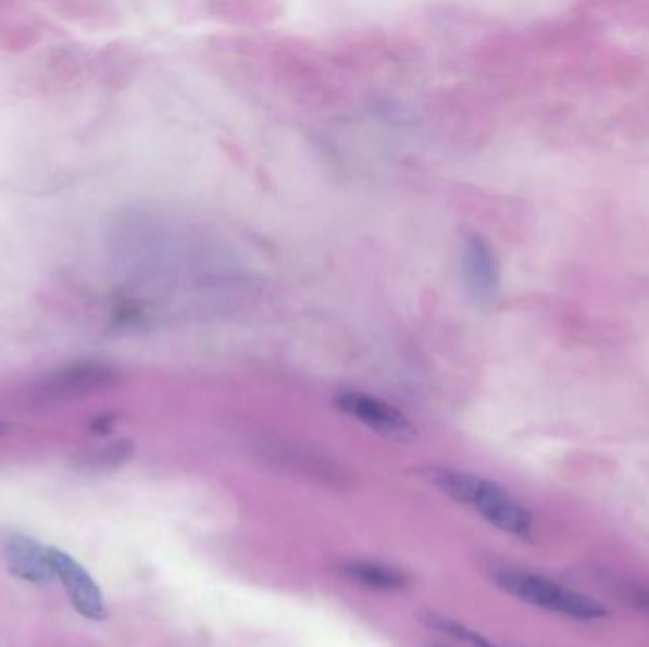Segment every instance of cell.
I'll list each match as a JSON object with an SVG mask.
<instances>
[{"label": "cell", "mask_w": 649, "mask_h": 647, "mask_svg": "<svg viewBox=\"0 0 649 647\" xmlns=\"http://www.w3.org/2000/svg\"><path fill=\"white\" fill-rule=\"evenodd\" d=\"M498 587L503 588L508 595L515 596L523 602L538 606L544 610L562 613L566 618L579 621H595L608 615L602 604L592 600L582 593H574L560 587L552 581L545 580L541 575L526 572H501L496 575Z\"/></svg>", "instance_id": "1"}, {"label": "cell", "mask_w": 649, "mask_h": 647, "mask_svg": "<svg viewBox=\"0 0 649 647\" xmlns=\"http://www.w3.org/2000/svg\"><path fill=\"white\" fill-rule=\"evenodd\" d=\"M462 282L471 304L477 308H490L500 297V261L490 241L480 234H471L463 241Z\"/></svg>", "instance_id": "2"}, {"label": "cell", "mask_w": 649, "mask_h": 647, "mask_svg": "<svg viewBox=\"0 0 649 647\" xmlns=\"http://www.w3.org/2000/svg\"><path fill=\"white\" fill-rule=\"evenodd\" d=\"M336 407L346 412L348 416L355 418L358 422L366 425L369 430L399 443H409L416 439V425L404 416L401 410L391 407L389 402L382 401L373 395L361 391H342L336 395Z\"/></svg>", "instance_id": "3"}, {"label": "cell", "mask_w": 649, "mask_h": 647, "mask_svg": "<svg viewBox=\"0 0 649 647\" xmlns=\"http://www.w3.org/2000/svg\"><path fill=\"white\" fill-rule=\"evenodd\" d=\"M55 577L63 583L68 600L83 618L90 621H103L107 618L105 600L99 590L98 583L90 573L84 570L80 562L68 557L67 552L60 549H48Z\"/></svg>", "instance_id": "4"}, {"label": "cell", "mask_w": 649, "mask_h": 647, "mask_svg": "<svg viewBox=\"0 0 649 647\" xmlns=\"http://www.w3.org/2000/svg\"><path fill=\"white\" fill-rule=\"evenodd\" d=\"M473 507L496 528L523 539L531 537L532 514L516 499L511 498L509 492L503 490L500 484L485 478Z\"/></svg>", "instance_id": "5"}, {"label": "cell", "mask_w": 649, "mask_h": 647, "mask_svg": "<svg viewBox=\"0 0 649 647\" xmlns=\"http://www.w3.org/2000/svg\"><path fill=\"white\" fill-rule=\"evenodd\" d=\"M2 557L8 572L33 585H50L55 580L48 547L23 534H12L2 542Z\"/></svg>", "instance_id": "6"}, {"label": "cell", "mask_w": 649, "mask_h": 647, "mask_svg": "<svg viewBox=\"0 0 649 647\" xmlns=\"http://www.w3.org/2000/svg\"><path fill=\"white\" fill-rule=\"evenodd\" d=\"M114 372L101 363H76V365L53 372L46 382V391L55 395H76L93 391L99 387L111 384Z\"/></svg>", "instance_id": "7"}, {"label": "cell", "mask_w": 649, "mask_h": 647, "mask_svg": "<svg viewBox=\"0 0 649 647\" xmlns=\"http://www.w3.org/2000/svg\"><path fill=\"white\" fill-rule=\"evenodd\" d=\"M342 573L351 581H358L361 585L376 590H401L409 583L403 572L374 562H350L342 565Z\"/></svg>", "instance_id": "8"}, {"label": "cell", "mask_w": 649, "mask_h": 647, "mask_svg": "<svg viewBox=\"0 0 649 647\" xmlns=\"http://www.w3.org/2000/svg\"><path fill=\"white\" fill-rule=\"evenodd\" d=\"M429 483L435 484L448 498L454 499L458 503L473 507V501L477 498L478 488L483 484V476L470 475L462 471H452V469H429L427 471Z\"/></svg>", "instance_id": "9"}, {"label": "cell", "mask_w": 649, "mask_h": 647, "mask_svg": "<svg viewBox=\"0 0 649 647\" xmlns=\"http://www.w3.org/2000/svg\"><path fill=\"white\" fill-rule=\"evenodd\" d=\"M419 619L420 623L426 625L427 629L452 636L455 640L467 642V644H473V646L477 647H494V644L485 640L480 634L471 631V629L462 625V623H458L454 619L445 618V615H439L435 611H420Z\"/></svg>", "instance_id": "10"}, {"label": "cell", "mask_w": 649, "mask_h": 647, "mask_svg": "<svg viewBox=\"0 0 649 647\" xmlns=\"http://www.w3.org/2000/svg\"><path fill=\"white\" fill-rule=\"evenodd\" d=\"M134 443L132 440L122 439L116 443H111L107 447H101L96 452L86 456L80 465H86L90 469H114L124 465V463L134 456Z\"/></svg>", "instance_id": "11"}, {"label": "cell", "mask_w": 649, "mask_h": 647, "mask_svg": "<svg viewBox=\"0 0 649 647\" xmlns=\"http://www.w3.org/2000/svg\"><path fill=\"white\" fill-rule=\"evenodd\" d=\"M114 416L112 414H101V416L96 418L93 422H91V430L98 433V435H107V433L112 432V427H114Z\"/></svg>", "instance_id": "12"}, {"label": "cell", "mask_w": 649, "mask_h": 647, "mask_svg": "<svg viewBox=\"0 0 649 647\" xmlns=\"http://www.w3.org/2000/svg\"><path fill=\"white\" fill-rule=\"evenodd\" d=\"M8 432V425L4 422H0V435H4Z\"/></svg>", "instance_id": "13"}, {"label": "cell", "mask_w": 649, "mask_h": 647, "mask_svg": "<svg viewBox=\"0 0 649 647\" xmlns=\"http://www.w3.org/2000/svg\"><path fill=\"white\" fill-rule=\"evenodd\" d=\"M494 647H496V646H494Z\"/></svg>", "instance_id": "14"}]
</instances>
